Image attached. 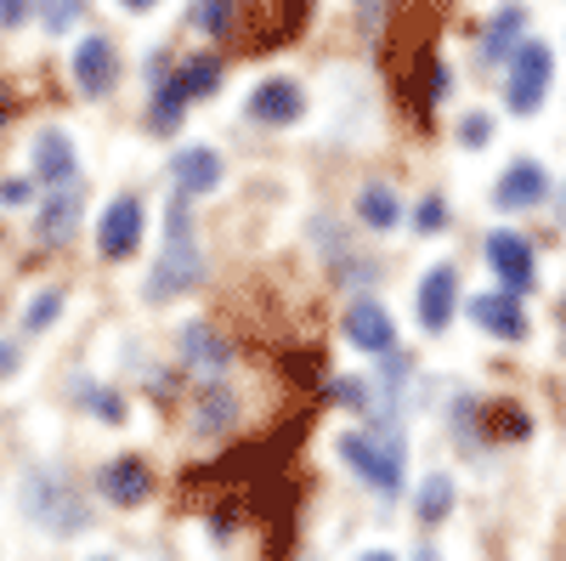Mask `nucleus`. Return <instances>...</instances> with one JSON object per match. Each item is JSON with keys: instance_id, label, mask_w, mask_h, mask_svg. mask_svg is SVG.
I'll return each instance as SVG.
<instances>
[{"instance_id": "nucleus-2", "label": "nucleus", "mask_w": 566, "mask_h": 561, "mask_svg": "<svg viewBox=\"0 0 566 561\" xmlns=\"http://www.w3.org/2000/svg\"><path fill=\"white\" fill-rule=\"evenodd\" d=\"M221 85V58H187L154 97V125L159 131H176L181 125V108L193 97H210V91Z\"/></svg>"}, {"instance_id": "nucleus-22", "label": "nucleus", "mask_w": 566, "mask_h": 561, "mask_svg": "<svg viewBox=\"0 0 566 561\" xmlns=\"http://www.w3.org/2000/svg\"><path fill=\"white\" fill-rule=\"evenodd\" d=\"M227 414H232L227 386H210V392H205V403H199V432H221V426H227Z\"/></svg>"}, {"instance_id": "nucleus-20", "label": "nucleus", "mask_w": 566, "mask_h": 561, "mask_svg": "<svg viewBox=\"0 0 566 561\" xmlns=\"http://www.w3.org/2000/svg\"><path fill=\"white\" fill-rule=\"evenodd\" d=\"M80 12H85V0H40V23L52 29V34L74 29V23H80Z\"/></svg>"}, {"instance_id": "nucleus-26", "label": "nucleus", "mask_w": 566, "mask_h": 561, "mask_svg": "<svg viewBox=\"0 0 566 561\" xmlns=\"http://www.w3.org/2000/svg\"><path fill=\"white\" fill-rule=\"evenodd\" d=\"M488 136H493V120H488V114H470V120L459 125V143H464V148H488Z\"/></svg>"}, {"instance_id": "nucleus-33", "label": "nucleus", "mask_w": 566, "mask_h": 561, "mask_svg": "<svg viewBox=\"0 0 566 561\" xmlns=\"http://www.w3.org/2000/svg\"><path fill=\"white\" fill-rule=\"evenodd\" d=\"M119 7H130V12H148V7H154V0H119Z\"/></svg>"}, {"instance_id": "nucleus-18", "label": "nucleus", "mask_w": 566, "mask_h": 561, "mask_svg": "<svg viewBox=\"0 0 566 561\" xmlns=\"http://www.w3.org/2000/svg\"><path fill=\"white\" fill-rule=\"evenodd\" d=\"M357 216L386 232L397 221V194H391V187H363V194H357Z\"/></svg>"}, {"instance_id": "nucleus-32", "label": "nucleus", "mask_w": 566, "mask_h": 561, "mask_svg": "<svg viewBox=\"0 0 566 561\" xmlns=\"http://www.w3.org/2000/svg\"><path fill=\"white\" fill-rule=\"evenodd\" d=\"M357 561H397L391 550H368V555H357Z\"/></svg>"}, {"instance_id": "nucleus-30", "label": "nucleus", "mask_w": 566, "mask_h": 561, "mask_svg": "<svg viewBox=\"0 0 566 561\" xmlns=\"http://www.w3.org/2000/svg\"><path fill=\"white\" fill-rule=\"evenodd\" d=\"M29 199V181H0V205H23Z\"/></svg>"}, {"instance_id": "nucleus-19", "label": "nucleus", "mask_w": 566, "mask_h": 561, "mask_svg": "<svg viewBox=\"0 0 566 561\" xmlns=\"http://www.w3.org/2000/svg\"><path fill=\"white\" fill-rule=\"evenodd\" d=\"M453 510V482L448 477H424V488H419V522H442Z\"/></svg>"}, {"instance_id": "nucleus-4", "label": "nucleus", "mask_w": 566, "mask_h": 561, "mask_svg": "<svg viewBox=\"0 0 566 561\" xmlns=\"http://www.w3.org/2000/svg\"><path fill=\"white\" fill-rule=\"evenodd\" d=\"M549 74H555V58H549V45H522L510 63V85H504V97H510V114H538L544 103V91H549Z\"/></svg>"}, {"instance_id": "nucleus-28", "label": "nucleus", "mask_w": 566, "mask_h": 561, "mask_svg": "<svg viewBox=\"0 0 566 561\" xmlns=\"http://www.w3.org/2000/svg\"><path fill=\"white\" fill-rule=\"evenodd\" d=\"M29 18V0H0V29H18Z\"/></svg>"}, {"instance_id": "nucleus-21", "label": "nucleus", "mask_w": 566, "mask_h": 561, "mask_svg": "<svg viewBox=\"0 0 566 561\" xmlns=\"http://www.w3.org/2000/svg\"><path fill=\"white\" fill-rule=\"evenodd\" d=\"M193 23H199L205 34H232V0H199Z\"/></svg>"}, {"instance_id": "nucleus-14", "label": "nucleus", "mask_w": 566, "mask_h": 561, "mask_svg": "<svg viewBox=\"0 0 566 561\" xmlns=\"http://www.w3.org/2000/svg\"><path fill=\"white\" fill-rule=\"evenodd\" d=\"M34 176L40 181H74V143L63 131H40L34 136Z\"/></svg>"}, {"instance_id": "nucleus-15", "label": "nucleus", "mask_w": 566, "mask_h": 561, "mask_svg": "<svg viewBox=\"0 0 566 561\" xmlns=\"http://www.w3.org/2000/svg\"><path fill=\"white\" fill-rule=\"evenodd\" d=\"M176 181H181V194H210V187L221 181V159L210 148H181L176 154Z\"/></svg>"}, {"instance_id": "nucleus-36", "label": "nucleus", "mask_w": 566, "mask_h": 561, "mask_svg": "<svg viewBox=\"0 0 566 561\" xmlns=\"http://www.w3.org/2000/svg\"><path fill=\"white\" fill-rule=\"evenodd\" d=\"M560 221H566V187H560Z\"/></svg>"}, {"instance_id": "nucleus-8", "label": "nucleus", "mask_w": 566, "mask_h": 561, "mask_svg": "<svg viewBox=\"0 0 566 561\" xmlns=\"http://www.w3.org/2000/svg\"><path fill=\"white\" fill-rule=\"evenodd\" d=\"M346 335L357 352H374V357H386L397 346V330H391V312L380 301H352L346 312Z\"/></svg>"}, {"instance_id": "nucleus-27", "label": "nucleus", "mask_w": 566, "mask_h": 561, "mask_svg": "<svg viewBox=\"0 0 566 561\" xmlns=\"http://www.w3.org/2000/svg\"><path fill=\"white\" fill-rule=\"evenodd\" d=\"M413 221H419V232H442V227H448V205H442V199H424V205L413 210Z\"/></svg>"}, {"instance_id": "nucleus-35", "label": "nucleus", "mask_w": 566, "mask_h": 561, "mask_svg": "<svg viewBox=\"0 0 566 561\" xmlns=\"http://www.w3.org/2000/svg\"><path fill=\"white\" fill-rule=\"evenodd\" d=\"M0 120H7V91H0Z\"/></svg>"}, {"instance_id": "nucleus-9", "label": "nucleus", "mask_w": 566, "mask_h": 561, "mask_svg": "<svg viewBox=\"0 0 566 561\" xmlns=\"http://www.w3.org/2000/svg\"><path fill=\"white\" fill-rule=\"evenodd\" d=\"M301 108H306V91L295 80H266L250 97V120H261V125H295Z\"/></svg>"}, {"instance_id": "nucleus-29", "label": "nucleus", "mask_w": 566, "mask_h": 561, "mask_svg": "<svg viewBox=\"0 0 566 561\" xmlns=\"http://www.w3.org/2000/svg\"><path fill=\"white\" fill-rule=\"evenodd\" d=\"M335 397H340V403H346V408H363V403H368V397H363V386H357V381H340V386H335Z\"/></svg>"}, {"instance_id": "nucleus-16", "label": "nucleus", "mask_w": 566, "mask_h": 561, "mask_svg": "<svg viewBox=\"0 0 566 561\" xmlns=\"http://www.w3.org/2000/svg\"><path fill=\"white\" fill-rule=\"evenodd\" d=\"M181 357H187V363H199V368H227V363H232V346H227L216 330L193 323V330H181Z\"/></svg>"}, {"instance_id": "nucleus-24", "label": "nucleus", "mask_w": 566, "mask_h": 561, "mask_svg": "<svg viewBox=\"0 0 566 561\" xmlns=\"http://www.w3.org/2000/svg\"><path fill=\"white\" fill-rule=\"evenodd\" d=\"M57 312H63V295H57V290H40V295H34V307H29V318H23V323H29V330H45V323H52V318H57Z\"/></svg>"}, {"instance_id": "nucleus-3", "label": "nucleus", "mask_w": 566, "mask_h": 561, "mask_svg": "<svg viewBox=\"0 0 566 561\" xmlns=\"http://www.w3.org/2000/svg\"><path fill=\"white\" fill-rule=\"evenodd\" d=\"M340 459L357 465V477L374 482L380 494H397L402 488V437H391V432H380V437L346 432L340 437Z\"/></svg>"}, {"instance_id": "nucleus-12", "label": "nucleus", "mask_w": 566, "mask_h": 561, "mask_svg": "<svg viewBox=\"0 0 566 561\" xmlns=\"http://www.w3.org/2000/svg\"><path fill=\"white\" fill-rule=\"evenodd\" d=\"M97 482H103V494H108L114 505H125V510L154 494V471H148L142 459H114V465H103Z\"/></svg>"}, {"instance_id": "nucleus-11", "label": "nucleus", "mask_w": 566, "mask_h": 561, "mask_svg": "<svg viewBox=\"0 0 566 561\" xmlns=\"http://www.w3.org/2000/svg\"><path fill=\"white\" fill-rule=\"evenodd\" d=\"M470 318L499 341H527V318L515 307V295H470Z\"/></svg>"}, {"instance_id": "nucleus-13", "label": "nucleus", "mask_w": 566, "mask_h": 561, "mask_svg": "<svg viewBox=\"0 0 566 561\" xmlns=\"http://www.w3.org/2000/svg\"><path fill=\"white\" fill-rule=\"evenodd\" d=\"M544 194H549V176H544L533 159L510 165V170L499 176V187H493V199H499L504 210H527V205H538Z\"/></svg>"}, {"instance_id": "nucleus-1", "label": "nucleus", "mask_w": 566, "mask_h": 561, "mask_svg": "<svg viewBox=\"0 0 566 561\" xmlns=\"http://www.w3.org/2000/svg\"><path fill=\"white\" fill-rule=\"evenodd\" d=\"M199 278H205V261H199V239H193V210H187V194H176L165 205V250H159L154 278H148V301L187 295Z\"/></svg>"}, {"instance_id": "nucleus-6", "label": "nucleus", "mask_w": 566, "mask_h": 561, "mask_svg": "<svg viewBox=\"0 0 566 561\" xmlns=\"http://www.w3.org/2000/svg\"><path fill=\"white\" fill-rule=\"evenodd\" d=\"M136 245H142V205L125 194V199H114V205L103 210L97 250H103L108 261H125V256H136Z\"/></svg>"}, {"instance_id": "nucleus-25", "label": "nucleus", "mask_w": 566, "mask_h": 561, "mask_svg": "<svg viewBox=\"0 0 566 561\" xmlns=\"http://www.w3.org/2000/svg\"><path fill=\"white\" fill-rule=\"evenodd\" d=\"M80 403H85V408H97L103 419H114V426L125 419V403H119V397H108V392H97V386H80Z\"/></svg>"}, {"instance_id": "nucleus-10", "label": "nucleus", "mask_w": 566, "mask_h": 561, "mask_svg": "<svg viewBox=\"0 0 566 561\" xmlns=\"http://www.w3.org/2000/svg\"><path fill=\"white\" fill-rule=\"evenodd\" d=\"M74 85L85 91V97H103V91L114 85V45L103 34L80 40V52H74Z\"/></svg>"}, {"instance_id": "nucleus-31", "label": "nucleus", "mask_w": 566, "mask_h": 561, "mask_svg": "<svg viewBox=\"0 0 566 561\" xmlns=\"http://www.w3.org/2000/svg\"><path fill=\"white\" fill-rule=\"evenodd\" d=\"M12 368H18V346H12V341H0V381H7Z\"/></svg>"}, {"instance_id": "nucleus-5", "label": "nucleus", "mask_w": 566, "mask_h": 561, "mask_svg": "<svg viewBox=\"0 0 566 561\" xmlns=\"http://www.w3.org/2000/svg\"><path fill=\"white\" fill-rule=\"evenodd\" d=\"M488 267L504 278L510 295H527L533 290V245L522 239V232H510V227L488 232Z\"/></svg>"}, {"instance_id": "nucleus-34", "label": "nucleus", "mask_w": 566, "mask_h": 561, "mask_svg": "<svg viewBox=\"0 0 566 561\" xmlns=\"http://www.w3.org/2000/svg\"><path fill=\"white\" fill-rule=\"evenodd\" d=\"M413 561H442V555H437V550H419V555H413Z\"/></svg>"}, {"instance_id": "nucleus-17", "label": "nucleus", "mask_w": 566, "mask_h": 561, "mask_svg": "<svg viewBox=\"0 0 566 561\" xmlns=\"http://www.w3.org/2000/svg\"><path fill=\"white\" fill-rule=\"evenodd\" d=\"M74 221H80V199H74V194L52 199V205L40 210V239H45V245H63L69 232H74Z\"/></svg>"}, {"instance_id": "nucleus-23", "label": "nucleus", "mask_w": 566, "mask_h": 561, "mask_svg": "<svg viewBox=\"0 0 566 561\" xmlns=\"http://www.w3.org/2000/svg\"><path fill=\"white\" fill-rule=\"evenodd\" d=\"M515 29H522V7L499 12V18H493V34L482 40V52H488V58H499V52H504V40H515Z\"/></svg>"}, {"instance_id": "nucleus-7", "label": "nucleus", "mask_w": 566, "mask_h": 561, "mask_svg": "<svg viewBox=\"0 0 566 561\" xmlns=\"http://www.w3.org/2000/svg\"><path fill=\"white\" fill-rule=\"evenodd\" d=\"M453 301H459V278H453V267H431L419 278V301H413V312H419V323L424 330H448L453 323Z\"/></svg>"}]
</instances>
